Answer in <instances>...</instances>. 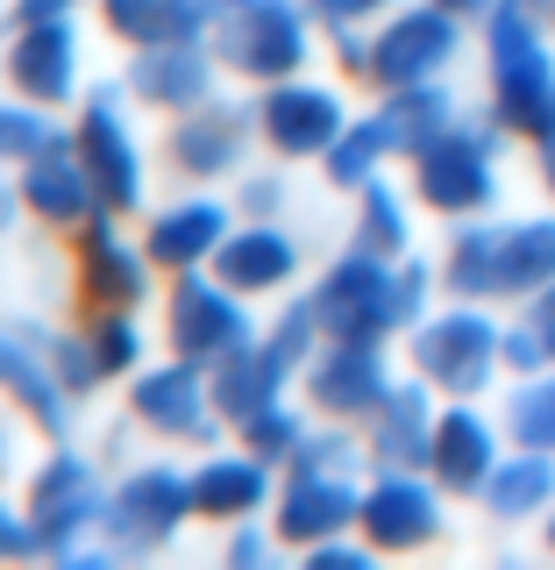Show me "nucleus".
<instances>
[{
  "label": "nucleus",
  "mask_w": 555,
  "mask_h": 570,
  "mask_svg": "<svg viewBox=\"0 0 555 570\" xmlns=\"http://www.w3.org/2000/svg\"><path fill=\"white\" fill-rule=\"evenodd\" d=\"M320 129H328V107H320V100H285L278 107V136L285 142H314Z\"/></svg>",
  "instance_id": "1"
},
{
  "label": "nucleus",
  "mask_w": 555,
  "mask_h": 570,
  "mask_svg": "<svg viewBox=\"0 0 555 570\" xmlns=\"http://www.w3.org/2000/svg\"><path fill=\"white\" fill-rule=\"evenodd\" d=\"M178 328H192V335H200V343H221V335H228V314L214 307L207 293H192L186 307H178Z\"/></svg>",
  "instance_id": "2"
},
{
  "label": "nucleus",
  "mask_w": 555,
  "mask_h": 570,
  "mask_svg": "<svg viewBox=\"0 0 555 570\" xmlns=\"http://www.w3.org/2000/svg\"><path fill=\"white\" fill-rule=\"evenodd\" d=\"M207 228H214V214H186V222L165 228V243H157V249H165V257H192V249L207 243Z\"/></svg>",
  "instance_id": "3"
},
{
  "label": "nucleus",
  "mask_w": 555,
  "mask_h": 570,
  "mask_svg": "<svg viewBox=\"0 0 555 570\" xmlns=\"http://www.w3.org/2000/svg\"><path fill=\"white\" fill-rule=\"evenodd\" d=\"M278 243H242L236 249V257H228V272H236V278H264V272H278Z\"/></svg>",
  "instance_id": "4"
},
{
  "label": "nucleus",
  "mask_w": 555,
  "mask_h": 570,
  "mask_svg": "<svg viewBox=\"0 0 555 570\" xmlns=\"http://www.w3.org/2000/svg\"><path fill=\"white\" fill-rule=\"evenodd\" d=\"M257 485H249V471H221V478H207V492L200 499H249Z\"/></svg>",
  "instance_id": "5"
}]
</instances>
